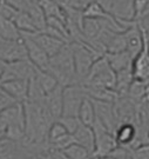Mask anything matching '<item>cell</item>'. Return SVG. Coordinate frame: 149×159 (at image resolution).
<instances>
[{
  "label": "cell",
  "mask_w": 149,
  "mask_h": 159,
  "mask_svg": "<svg viewBox=\"0 0 149 159\" xmlns=\"http://www.w3.org/2000/svg\"><path fill=\"white\" fill-rule=\"evenodd\" d=\"M34 77L46 94L53 91L57 85H60L59 81L57 80V78L52 73H49L48 71H41V70L38 68Z\"/></svg>",
  "instance_id": "44dd1931"
},
{
  "label": "cell",
  "mask_w": 149,
  "mask_h": 159,
  "mask_svg": "<svg viewBox=\"0 0 149 159\" xmlns=\"http://www.w3.org/2000/svg\"><path fill=\"white\" fill-rule=\"evenodd\" d=\"M134 83V75H133L132 67L122 70L120 72H116V81H115V92L119 94L120 98L127 96L129 90Z\"/></svg>",
  "instance_id": "5bb4252c"
},
{
  "label": "cell",
  "mask_w": 149,
  "mask_h": 159,
  "mask_svg": "<svg viewBox=\"0 0 149 159\" xmlns=\"http://www.w3.org/2000/svg\"><path fill=\"white\" fill-rule=\"evenodd\" d=\"M79 119L83 125L91 126V127H93L95 123V119H96L95 107H94V102L89 97H86V99L81 105L80 111H79Z\"/></svg>",
  "instance_id": "d6986e66"
},
{
  "label": "cell",
  "mask_w": 149,
  "mask_h": 159,
  "mask_svg": "<svg viewBox=\"0 0 149 159\" xmlns=\"http://www.w3.org/2000/svg\"><path fill=\"white\" fill-rule=\"evenodd\" d=\"M106 57L108 59V63L110 67L115 72H120L122 70H126L128 67H132L133 57L127 51L119 52V53H106Z\"/></svg>",
  "instance_id": "2e32d148"
},
{
  "label": "cell",
  "mask_w": 149,
  "mask_h": 159,
  "mask_svg": "<svg viewBox=\"0 0 149 159\" xmlns=\"http://www.w3.org/2000/svg\"><path fill=\"white\" fill-rule=\"evenodd\" d=\"M28 59L27 50L23 38L19 40L4 39L0 37V60L4 63H13Z\"/></svg>",
  "instance_id": "8992f818"
},
{
  "label": "cell",
  "mask_w": 149,
  "mask_h": 159,
  "mask_svg": "<svg viewBox=\"0 0 149 159\" xmlns=\"http://www.w3.org/2000/svg\"><path fill=\"white\" fill-rule=\"evenodd\" d=\"M142 34H143V32H142ZM143 43V48L133 60L132 70L135 81L148 83L149 84V45L144 34Z\"/></svg>",
  "instance_id": "ba28073f"
},
{
  "label": "cell",
  "mask_w": 149,
  "mask_h": 159,
  "mask_svg": "<svg viewBox=\"0 0 149 159\" xmlns=\"http://www.w3.org/2000/svg\"><path fill=\"white\" fill-rule=\"evenodd\" d=\"M0 86H1L17 102H27V98H28L29 80H27V79L12 80V81L2 83V84H0Z\"/></svg>",
  "instance_id": "7c38bea8"
},
{
  "label": "cell",
  "mask_w": 149,
  "mask_h": 159,
  "mask_svg": "<svg viewBox=\"0 0 149 159\" xmlns=\"http://www.w3.org/2000/svg\"><path fill=\"white\" fill-rule=\"evenodd\" d=\"M115 138L119 146H128L136 138V129L130 123H122L115 132Z\"/></svg>",
  "instance_id": "e0dca14e"
},
{
  "label": "cell",
  "mask_w": 149,
  "mask_h": 159,
  "mask_svg": "<svg viewBox=\"0 0 149 159\" xmlns=\"http://www.w3.org/2000/svg\"><path fill=\"white\" fill-rule=\"evenodd\" d=\"M95 1H99V0H80V5L82 7V10H83L86 6H88L89 4H92V2H95Z\"/></svg>",
  "instance_id": "f1b7e54d"
},
{
  "label": "cell",
  "mask_w": 149,
  "mask_h": 159,
  "mask_svg": "<svg viewBox=\"0 0 149 159\" xmlns=\"http://www.w3.org/2000/svg\"><path fill=\"white\" fill-rule=\"evenodd\" d=\"M147 14H149V4H148V7H147V12H146V16H147ZM146 16H144V17H146Z\"/></svg>",
  "instance_id": "1f68e13d"
},
{
  "label": "cell",
  "mask_w": 149,
  "mask_h": 159,
  "mask_svg": "<svg viewBox=\"0 0 149 159\" xmlns=\"http://www.w3.org/2000/svg\"><path fill=\"white\" fill-rule=\"evenodd\" d=\"M19 10H17L15 7L11 6L10 4H7L5 1H0V17L8 19V20H15V18L19 14Z\"/></svg>",
  "instance_id": "d4e9b609"
},
{
  "label": "cell",
  "mask_w": 149,
  "mask_h": 159,
  "mask_svg": "<svg viewBox=\"0 0 149 159\" xmlns=\"http://www.w3.org/2000/svg\"><path fill=\"white\" fill-rule=\"evenodd\" d=\"M127 41V52L133 57V59L138 56L143 48V34L138 26V23L135 21L128 30L125 31Z\"/></svg>",
  "instance_id": "8fae6325"
},
{
  "label": "cell",
  "mask_w": 149,
  "mask_h": 159,
  "mask_svg": "<svg viewBox=\"0 0 149 159\" xmlns=\"http://www.w3.org/2000/svg\"><path fill=\"white\" fill-rule=\"evenodd\" d=\"M14 104H17V102L0 86V112L12 106V105H14Z\"/></svg>",
  "instance_id": "4316f807"
},
{
  "label": "cell",
  "mask_w": 149,
  "mask_h": 159,
  "mask_svg": "<svg viewBox=\"0 0 149 159\" xmlns=\"http://www.w3.org/2000/svg\"><path fill=\"white\" fill-rule=\"evenodd\" d=\"M68 134L69 133L68 131H67V129L59 120H55L51 125L49 131H48V145L57 143V140L62 139L63 137L68 136Z\"/></svg>",
  "instance_id": "cb8c5ba5"
},
{
  "label": "cell",
  "mask_w": 149,
  "mask_h": 159,
  "mask_svg": "<svg viewBox=\"0 0 149 159\" xmlns=\"http://www.w3.org/2000/svg\"><path fill=\"white\" fill-rule=\"evenodd\" d=\"M86 97L85 87L81 84L63 86L62 117H79V111Z\"/></svg>",
  "instance_id": "277c9868"
},
{
  "label": "cell",
  "mask_w": 149,
  "mask_h": 159,
  "mask_svg": "<svg viewBox=\"0 0 149 159\" xmlns=\"http://www.w3.org/2000/svg\"><path fill=\"white\" fill-rule=\"evenodd\" d=\"M61 153L67 159H92L93 154L89 150L78 143L72 144L70 146L61 151Z\"/></svg>",
  "instance_id": "603a6c76"
},
{
  "label": "cell",
  "mask_w": 149,
  "mask_h": 159,
  "mask_svg": "<svg viewBox=\"0 0 149 159\" xmlns=\"http://www.w3.org/2000/svg\"><path fill=\"white\" fill-rule=\"evenodd\" d=\"M95 134V148L93 152V158H104L119 146L115 134L112 133L102 123L96 118L93 125Z\"/></svg>",
  "instance_id": "3957f363"
},
{
  "label": "cell",
  "mask_w": 149,
  "mask_h": 159,
  "mask_svg": "<svg viewBox=\"0 0 149 159\" xmlns=\"http://www.w3.org/2000/svg\"><path fill=\"white\" fill-rule=\"evenodd\" d=\"M38 4L42 8L46 18H57V19H61L62 21L67 24L66 12L54 0H38Z\"/></svg>",
  "instance_id": "ac0fdd59"
},
{
  "label": "cell",
  "mask_w": 149,
  "mask_h": 159,
  "mask_svg": "<svg viewBox=\"0 0 149 159\" xmlns=\"http://www.w3.org/2000/svg\"><path fill=\"white\" fill-rule=\"evenodd\" d=\"M47 71L57 78L60 85L68 86L79 84L75 71L74 56L69 44L63 46L61 51L49 59Z\"/></svg>",
  "instance_id": "6da1fadb"
},
{
  "label": "cell",
  "mask_w": 149,
  "mask_h": 159,
  "mask_svg": "<svg viewBox=\"0 0 149 159\" xmlns=\"http://www.w3.org/2000/svg\"><path fill=\"white\" fill-rule=\"evenodd\" d=\"M147 138H148V140H149V131H148V133H147Z\"/></svg>",
  "instance_id": "d6a6232c"
},
{
  "label": "cell",
  "mask_w": 149,
  "mask_h": 159,
  "mask_svg": "<svg viewBox=\"0 0 149 159\" xmlns=\"http://www.w3.org/2000/svg\"><path fill=\"white\" fill-rule=\"evenodd\" d=\"M36 70L38 68L35 67L28 59L13 61V63H5L4 72H2L1 78H0V84L18 79L29 80L35 75Z\"/></svg>",
  "instance_id": "5b68a950"
},
{
  "label": "cell",
  "mask_w": 149,
  "mask_h": 159,
  "mask_svg": "<svg viewBox=\"0 0 149 159\" xmlns=\"http://www.w3.org/2000/svg\"><path fill=\"white\" fill-rule=\"evenodd\" d=\"M92 100L94 102L96 118L108 129V131H110L112 133L115 134V132H116L119 126L116 124L117 123V117H116V113H115L114 104L100 102V100H94V99H92Z\"/></svg>",
  "instance_id": "9c48e42d"
},
{
  "label": "cell",
  "mask_w": 149,
  "mask_h": 159,
  "mask_svg": "<svg viewBox=\"0 0 149 159\" xmlns=\"http://www.w3.org/2000/svg\"><path fill=\"white\" fill-rule=\"evenodd\" d=\"M0 138H2V137H0Z\"/></svg>",
  "instance_id": "836d02e7"
},
{
  "label": "cell",
  "mask_w": 149,
  "mask_h": 159,
  "mask_svg": "<svg viewBox=\"0 0 149 159\" xmlns=\"http://www.w3.org/2000/svg\"><path fill=\"white\" fill-rule=\"evenodd\" d=\"M75 139V143L80 144L82 146H85L87 150H89L91 152H94L95 148V134H94V130L91 126H86L81 123L79 129L75 131L73 134Z\"/></svg>",
  "instance_id": "9a60e30c"
},
{
  "label": "cell",
  "mask_w": 149,
  "mask_h": 159,
  "mask_svg": "<svg viewBox=\"0 0 149 159\" xmlns=\"http://www.w3.org/2000/svg\"><path fill=\"white\" fill-rule=\"evenodd\" d=\"M0 37L4 39L19 40L21 39V32L13 20L0 17Z\"/></svg>",
  "instance_id": "ffe728a7"
},
{
  "label": "cell",
  "mask_w": 149,
  "mask_h": 159,
  "mask_svg": "<svg viewBox=\"0 0 149 159\" xmlns=\"http://www.w3.org/2000/svg\"><path fill=\"white\" fill-rule=\"evenodd\" d=\"M45 105L55 120L62 117L63 107V86L57 85L54 90L45 97Z\"/></svg>",
  "instance_id": "4fadbf2b"
},
{
  "label": "cell",
  "mask_w": 149,
  "mask_h": 159,
  "mask_svg": "<svg viewBox=\"0 0 149 159\" xmlns=\"http://www.w3.org/2000/svg\"><path fill=\"white\" fill-rule=\"evenodd\" d=\"M101 159H114L113 157H110V156H108V157H104V158H101Z\"/></svg>",
  "instance_id": "4dcf8cb0"
},
{
  "label": "cell",
  "mask_w": 149,
  "mask_h": 159,
  "mask_svg": "<svg viewBox=\"0 0 149 159\" xmlns=\"http://www.w3.org/2000/svg\"><path fill=\"white\" fill-rule=\"evenodd\" d=\"M14 23H15L17 27L19 29V31H20L21 33L33 34V33L39 32L38 29H36V26H35V24L33 23V20H32V18L29 17V14L27 12H23V11L19 12L18 17L15 18V20H14Z\"/></svg>",
  "instance_id": "7402d4cb"
},
{
  "label": "cell",
  "mask_w": 149,
  "mask_h": 159,
  "mask_svg": "<svg viewBox=\"0 0 149 159\" xmlns=\"http://www.w3.org/2000/svg\"><path fill=\"white\" fill-rule=\"evenodd\" d=\"M23 34H26V33H23ZM27 35H29L32 39L34 40L35 43L49 56V58L57 54L63 48V46L67 45L66 41L59 39L57 37H53L51 34L45 33V32H36V33L27 34Z\"/></svg>",
  "instance_id": "30bf717a"
},
{
  "label": "cell",
  "mask_w": 149,
  "mask_h": 159,
  "mask_svg": "<svg viewBox=\"0 0 149 159\" xmlns=\"http://www.w3.org/2000/svg\"><path fill=\"white\" fill-rule=\"evenodd\" d=\"M115 81H116V72L110 67L108 59L104 54L94 61L82 85L88 87H104L114 90Z\"/></svg>",
  "instance_id": "7a4b0ae2"
},
{
  "label": "cell",
  "mask_w": 149,
  "mask_h": 159,
  "mask_svg": "<svg viewBox=\"0 0 149 159\" xmlns=\"http://www.w3.org/2000/svg\"><path fill=\"white\" fill-rule=\"evenodd\" d=\"M57 120L67 129L69 134H74L75 131L78 130L79 126L81 125V121L79 119V117H61Z\"/></svg>",
  "instance_id": "484cf974"
},
{
  "label": "cell",
  "mask_w": 149,
  "mask_h": 159,
  "mask_svg": "<svg viewBox=\"0 0 149 159\" xmlns=\"http://www.w3.org/2000/svg\"><path fill=\"white\" fill-rule=\"evenodd\" d=\"M57 4L65 8H82L80 5V0H54Z\"/></svg>",
  "instance_id": "83f0119b"
},
{
  "label": "cell",
  "mask_w": 149,
  "mask_h": 159,
  "mask_svg": "<svg viewBox=\"0 0 149 159\" xmlns=\"http://www.w3.org/2000/svg\"><path fill=\"white\" fill-rule=\"evenodd\" d=\"M4 67H5V63L0 60V78H1V75H2V72H4Z\"/></svg>",
  "instance_id": "f546056e"
},
{
  "label": "cell",
  "mask_w": 149,
  "mask_h": 159,
  "mask_svg": "<svg viewBox=\"0 0 149 159\" xmlns=\"http://www.w3.org/2000/svg\"><path fill=\"white\" fill-rule=\"evenodd\" d=\"M21 38H23L25 46H26L29 61L41 71H47L48 65H49V59H51L49 56L29 35L21 33Z\"/></svg>",
  "instance_id": "52a82bcc"
}]
</instances>
